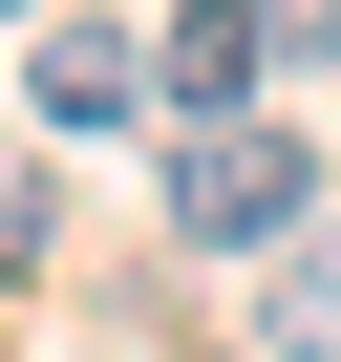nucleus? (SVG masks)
Returning a JSON list of instances; mask_svg holds the SVG:
<instances>
[{"mask_svg":"<svg viewBox=\"0 0 341 362\" xmlns=\"http://www.w3.org/2000/svg\"><path fill=\"white\" fill-rule=\"evenodd\" d=\"M256 277H277V320H256V362H341V214H299V235H277Z\"/></svg>","mask_w":341,"mask_h":362,"instance_id":"nucleus-2","label":"nucleus"},{"mask_svg":"<svg viewBox=\"0 0 341 362\" xmlns=\"http://www.w3.org/2000/svg\"><path fill=\"white\" fill-rule=\"evenodd\" d=\"M0 22H43V0H0Z\"/></svg>","mask_w":341,"mask_h":362,"instance_id":"nucleus-7","label":"nucleus"},{"mask_svg":"<svg viewBox=\"0 0 341 362\" xmlns=\"http://www.w3.org/2000/svg\"><path fill=\"white\" fill-rule=\"evenodd\" d=\"M299 214H320L299 128H256V107H192V149H170V235H192V256H277Z\"/></svg>","mask_w":341,"mask_h":362,"instance_id":"nucleus-1","label":"nucleus"},{"mask_svg":"<svg viewBox=\"0 0 341 362\" xmlns=\"http://www.w3.org/2000/svg\"><path fill=\"white\" fill-rule=\"evenodd\" d=\"M277 64H341V0H277Z\"/></svg>","mask_w":341,"mask_h":362,"instance_id":"nucleus-5","label":"nucleus"},{"mask_svg":"<svg viewBox=\"0 0 341 362\" xmlns=\"http://www.w3.org/2000/svg\"><path fill=\"white\" fill-rule=\"evenodd\" d=\"M22 86H43V128H128V107H149V64H128V43H43Z\"/></svg>","mask_w":341,"mask_h":362,"instance_id":"nucleus-4","label":"nucleus"},{"mask_svg":"<svg viewBox=\"0 0 341 362\" xmlns=\"http://www.w3.org/2000/svg\"><path fill=\"white\" fill-rule=\"evenodd\" d=\"M0 256H43V192H22V170H0Z\"/></svg>","mask_w":341,"mask_h":362,"instance_id":"nucleus-6","label":"nucleus"},{"mask_svg":"<svg viewBox=\"0 0 341 362\" xmlns=\"http://www.w3.org/2000/svg\"><path fill=\"white\" fill-rule=\"evenodd\" d=\"M256 64H277V0H192L170 22V107H256Z\"/></svg>","mask_w":341,"mask_h":362,"instance_id":"nucleus-3","label":"nucleus"}]
</instances>
